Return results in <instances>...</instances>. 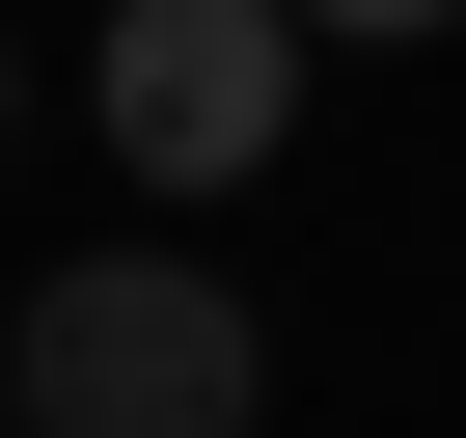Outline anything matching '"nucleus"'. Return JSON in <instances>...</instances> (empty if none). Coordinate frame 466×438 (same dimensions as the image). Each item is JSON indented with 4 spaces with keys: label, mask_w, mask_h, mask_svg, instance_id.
<instances>
[{
    "label": "nucleus",
    "mask_w": 466,
    "mask_h": 438,
    "mask_svg": "<svg viewBox=\"0 0 466 438\" xmlns=\"http://www.w3.org/2000/svg\"><path fill=\"white\" fill-rule=\"evenodd\" d=\"M0 329H28V438H248V383H275V329L192 247H56Z\"/></svg>",
    "instance_id": "f257e3e1"
},
{
    "label": "nucleus",
    "mask_w": 466,
    "mask_h": 438,
    "mask_svg": "<svg viewBox=\"0 0 466 438\" xmlns=\"http://www.w3.org/2000/svg\"><path fill=\"white\" fill-rule=\"evenodd\" d=\"M83 110H110L137 192H248L302 137V0H110L83 28Z\"/></svg>",
    "instance_id": "f03ea898"
},
{
    "label": "nucleus",
    "mask_w": 466,
    "mask_h": 438,
    "mask_svg": "<svg viewBox=\"0 0 466 438\" xmlns=\"http://www.w3.org/2000/svg\"><path fill=\"white\" fill-rule=\"evenodd\" d=\"M302 28H466V0H302Z\"/></svg>",
    "instance_id": "7ed1b4c3"
},
{
    "label": "nucleus",
    "mask_w": 466,
    "mask_h": 438,
    "mask_svg": "<svg viewBox=\"0 0 466 438\" xmlns=\"http://www.w3.org/2000/svg\"><path fill=\"white\" fill-rule=\"evenodd\" d=\"M0 438H28V329H0Z\"/></svg>",
    "instance_id": "20e7f679"
}]
</instances>
